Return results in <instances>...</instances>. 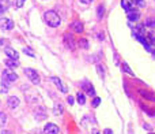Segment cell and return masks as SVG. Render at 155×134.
<instances>
[{
  "mask_svg": "<svg viewBox=\"0 0 155 134\" xmlns=\"http://www.w3.org/2000/svg\"><path fill=\"white\" fill-rule=\"evenodd\" d=\"M44 19H45L46 25L51 27H57L60 26V23H61V18H60V15L56 12V11H46L45 14H44Z\"/></svg>",
  "mask_w": 155,
  "mask_h": 134,
  "instance_id": "obj_1",
  "label": "cell"
},
{
  "mask_svg": "<svg viewBox=\"0 0 155 134\" xmlns=\"http://www.w3.org/2000/svg\"><path fill=\"white\" fill-rule=\"evenodd\" d=\"M150 134H153V133H150Z\"/></svg>",
  "mask_w": 155,
  "mask_h": 134,
  "instance_id": "obj_35",
  "label": "cell"
},
{
  "mask_svg": "<svg viewBox=\"0 0 155 134\" xmlns=\"http://www.w3.org/2000/svg\"><path fill=\"white\" fill-rule=\"evenodd\" d=\"M60 130L54 123H48L44 127V134H59Z\"/></svg>",
  "mask_w": 155,
  "mask_h": 134,
  "instance_id": "obj_5",
  "label": "cell"
},
{
  "mask_svg": "<svg viewBox=\"0 0 155 134\" xmlns=\"http://www.w3.org/2000/svg\"><path fill=\"white\" fill-rule=\"evenodd\" d=\"M2 77H3V82L4 83H12V82H15V81L18 79V75L12 71V69L4 70L3 74H2Z\"/></svg>",
  "mask_w": 155,
  "mask_h": 134,
  "instance_id": "obj_2",
  "label": "cell"
},
{
  "mask_svg": "<svg viewBox=\"0 0 155 134\" xmlns=\"http://www.w3.org/2000/svg\"><path fill=\"white\" fill-rule=\"evenodd\" d=\"M74 101H75V100H74V97H72V96H68V97H67V103H68L70 105H72V104H74Z\"/></svg>",
  "mask_w": 155,
  "mask_h": 134,
  "instance_id": "obj_28",
  "label": "cell"
},
{
  "mask_svg": "<svg viewBox=\"0 0 155 134\" xmlns=\"http://www.w3.org/2000/svg\"><path fill=\"white\" fill-rule=\"evenodd\" d=\"M2 45H3V43H2V40H0V48H2Z\"/></svg>",
  "mask_w": 155,
  "mask_h": 134,
  "instance_id": "obj_34",
  "label": "cell"
},
{
  "mask_svg": "<svg viewBox=\"0 0 155 134\" xmlns=\"http://www.w3.org/2000/svg\"><path fill=\"white\" fill-rule=\"evenodd\" d=\"M104 11H105L104 5H98V12H97V16H98V19H101L102 16H104Z\"/></svg>",
  "mask_w": 155,
  "mask_h": 134,
  "instance_id": "obj_22",
  "label": "cell"
},
{
  "mask_svg": "<svg viewBox=\"0 0 155 134\" xmlns=\"http://www.w3.org/2000/svg\"><path fill=\"white\" fill-rule=\"evenodd\" d=\"M99 103H101V99H99V97H94V100H93V107H98Z\"/></svg>",
  "mask_w": 155,
  "mask_h": 134,
  "instance_id": "obj_26",
  "label": "cell"
},
{
  "mask_svg": "<svg viewBox=\"0 0 155 134\" xmlns=\"http://www.w3.org/2000/svg\"><path fill=\"white\" fill-rule=\"evenodd\" d=\"M93 134H99L98 130H93Z\"/></svg>",
  "mask_w": 155,
  "mask_h": 134,
  "instance_id": "obj_33",
  "label": "cell"
},
{
  "mask_svg": "<svg viewBox=\"0 0 155 134\" xmlns=\"http://www.w3.org/2000/svg\"><path fill=\"white\" fill-rule=\"evenodd\" d=\"M64 43H65V45H67V48H70L71 51L72 49H75V41H74V37H72V34H64Z\"/></svg>",
  "mask_w": 155,
  "mask_h": 134,
  "instance_id": "obj_6",
  "label": "cell"
},
{
  "mask_svg": "<svg viewBox=\"0 0 155 134\" xmlns=\"http://www.w3.org/2000/svg\"><path fill=\"white\" fill-rule=\"evenodd\" d=\"M104 134H113V132L110 129H105L104 130Z\"/></svg>",
  "mask_w": 155,
  "mask_h": 134,
  "instance_id": "obj_30",
  "label": "cell"
},
{
  "mask_svg": "<svg viewBox=\"0 0 155 134\" xmlns=\"http://www.w3.org/2000/svg\"><path fill=\"white\" fill-rule=\"evenodd\" d=\"M139 16H140V14L137 12V11H129L128 12V18H129V21H137V19H139Z\"/></svg>",
  "mask_w": 155,
  "mask_h": 134,
  "instance_id": "obj_14",
  "label": "cell"
},
{
  "mask_svg": "<svg viewBox=\"0 0 155 134\" xmlns=\"http://www.w3.org/2000/svg\"><path fill=\"white\" fill-rule=\"evenodd\" d=\"M7 125V115L4 112H0V126H5Z\"/></svg>",
  "mask_w": 155,
  "mask_h": 134,
  "instance_id": "obj_19",
  "label": "cell"
},
{
  "mask_svg": "<svg viewBox=\"0 0 155 134\" xmlns=\"http://www.w3.org/2000/svg\"><path fill=\"white\" fill-rule=\"evenodd\" d=\"M25 75H26V77L29 78L33 83H34V85H38V83H40V75H38V72L35 71V70L25 69Z\"/></svg>",
  "mask_w": 155,
  "mask_h": 134,
  "instance_id": "obj_3",
  "label": "cell"
},
{
  "mask_svg": "<svg viewBox=\"0 0 155 134\" xmlns=\"http://www.w3.org/2000/svg\"><path fill=\"white\" fill-rule=\"evenodd\" d=\"M134 2H135V4H136L137 5V7H144V5H146V3H144V0H134Z\"/></svg>",
  "mask_w": 155,
  "mask_h": 134,
  "instance_id": "obj_25",
  "label": "cell"
},
{
  "mask_svg": "<svg viewBox=\"0 0 155 134\" xmlns=\"http://www.w3.org/2000/svg\"><path fill=\"white\" fill-rule=\"evenodd\" d=\"M52 81H53V83L57 86V88H59V90H60V92H63V93H67V92H68L67 86L63 85V82H61V81H60L57 77H52Z\"/></svg>",
  "mask_w": 155,
  "mask_h": 134,
  "instance_id": "obj_7",
  "label": "cell"
},
{
  "mask_svg": "<svg viewBox=\"0 0 155 134\" xmlns=\"http://www.w3.org/2000/svg\"><path fill=\"white\" fill-rule=\"evenodd\" d=\"M147 41H148V44H150V45L155 47V33H153V32L147 33Z\"/></svg>",
  "mask_w": 155,
  "mask_h": 134,
  "instance_id": "obj_17",
  "label": "cell"
},
{
  "mask_svg": "<svg viewBox=\"0 0 155 134\" xmlns=\"http://www.w3.org/2000/svg\"><path fill=\"white\" fill-rule=\"evenodd\" d=\"M10 0H0V14L5 12V11L10 8Z\"/></svg>",
  "mask_w": 155,
  "mask_h": 134,
  "instance_id": "obj_13",
  "label": "cell"
},
{
  "mask_svg": "<svg viewBox=\"0 0 155 134\" xmlns=\"http://www.w3.org/2000/svg\"><path fill=\"white\" fill-rule=\"evenodd\" d=\"M71 29H72L75 33H83V25L80 23L79 21H75L71 23Z\"/></svg>",
  "mask_w": 155,
  "mask_h": 134,
  "instance_id": "obj_12",
  "label": "cell"
},
{
  "mask_svg": "<svg viewBox=\"0 0 155 134\" xmlns=\"http://www.w3.org/2000/svg\"><path fill=\"white\" fill-rule=\"evenodd\" d=\"M2 134H12V133H11L10 130H3V132H2Z\"/></svg>",
  "mask_w": 155,
  "mask_h": 134,
  "instance_id": "obj_32",
  "label": "cell"
},
{
  "mask_svg": "<svg viewBox=\"0 0 155 134\" xmlns=\"http://www.w3.org/2000/svg\"><path fill=\"white\" fill-rule=\"evenodd\" d=\"M5 66L10 67V69H16V67H19V63H18V60L8 59V60H5Z\"/></svg>",
  "mask_w": 155,
  "mask_h": 134,
  "instance_id": "obj_15",
  "label": "cell"
},
{
  "mask_svg": "<svg viewBox=\"0 0 155 134\" xmlns=\"http://www.w3.org/2000/svg\"><path fill=\"white\" fill-rule=\"evenodd\" d=\"M80 2H82L83 4H88V3H91L93 0H80Z\"/></svg>",
  "mask_w": 155,
  "mask_h": 134,
  "instance_id": "obj_31",
  "label": "cell"
},
{
  "mask_svg": "<svg viewBox=\"0 0 155 134\" xmlns=\"http://www.w3.org/2000/svg\"><path fill=\"white\" fill-rule=\"evenodd\" d=\"M7 104H8V107H10V108H16V107L19 105V99H18L16 96H11V97H8Z\"/></svg>",
  "mask_w": 155,
  "mask_h": 134,
  "instance_id": "obj_10",
  "label": "cell"
},
{
  "mask_svg": "<svg viewBox=\"0 0 155 134\" xmlns=\"http://www.w3.org/2000/svg\"><path fill=\"white\" fill-rule=\"evenodd\" d=\"M76 101L79 103L80 105H83L86 103V97H84V94L82 93V92H79V93H78V96H76Z\"/></svg>",
  "mask_w": 155,
  "mask_h": 134,
  "instance_id": "obj_18",
  "label": "cell"
},
{
  "mask_svg": "<svg viewBox=\"0 0 155 134\" xmlns=\"http://www.w3.org/2000/svg\"><path fill=\"white\" fill-rule=\"evenodd\" d=\"M139 93H140V96H142V97H144V99H147V100H150V101L155 103V96H154L153 93L144 90V89H139Z\"/></svg>",
  "mask_w": 155,
  "mask_h": 134,
  "instance_id": "obj_9",
  "label": "cell"
},
{
  "mask_svg": "<svg viewBox=\"0 0 155 134\" xmlns=\"http://www.w3.org/2000/svg\"><path fill=\"white\" fill-rule=\"evenodd\" d=\"M97 71H98L99 77L104 78V75H105V69H104V66H102V65H97Z\"/></svg>",
  "mask_w": 155,
  "mask_h": 134,
  "instance_id": "obj_21",
  "label": "cell"
},
{
  "mask_svg": "<svg viewBox=\"0 0 155 134\" xmlns=\"http://www.w3.org/2000/svg\"><path fill=\"white\" fill-rule=\"evenodd\" d=\"M23 52H25V54H27L29 56L34 58V52H33V49H30V48H23Z\"/></svg>",
  "mask_w": 155,
  "mask_h": 134,
  "instance_id": "obj_24",
  "label": "cell"
},
{
  "mask_svg": "<svg viewBox=\"0 0 155 134\" xmlns=\"http://www.w3.org/2000/svg\"><path fill=\"white\" fill-rule=\"evenodd\" d=\"M79 47L83 49H87L88 48V41L86 40V38H80L79 40Z\"/></svg>",
  "mask_w": 155,
  "mask_h": 134,
  "instance_id": "obj_20",
  "label": "cell"
},
{
  "mask_svg": "<svg viewBox=\"0 0 155 134\" xmlns=\"http://www.w3.org/2000/svg\"><path fill=\"white\" fill-rule=\"evenodd\" d=\"M63 112H64L63 105L60 104V103H57V104L54 105V115H63Z\"/></svg>",
  "mask_w": 155,
  "mask_h": 134,
  "instance_id": "obj_16",
  "label": "cell"
},
{
  "mask_svg": "<svg viewBox=\"0 0 155 134\" xmlns=\"http://www.w3.org/2000/svg\"><path fill=\"white\" fill-rule=\"evenodd\" d=\"M4 52H5V55H7V56L10 58V59L18 60L19 55H18V52H16L15 49H12V48H10V47H7V48H4Z\"/></svg>",
  "mask_w": 155,
  "mask_h": 134,
  "instance_id": "obj_8",
  "label": "cell"
},
{
  "mask_svg": "<svg viewBox=\"0 0 155 134\" xmlns=\"http://www.w3.org/2000/svg\"><path fill=\"white\" fill-rule=\"evenodd\" d=\"M0 27H2L3 30L14 29V21L10 18H0Z\"/></svg>",
  "mask_w": 155,
  "mask_h": 134,
  "instance_id": "obj_4",
  "label": "cell"
},
{
  "mask_svg": "<svg viewBox=\"0 0 155 134\" xmlns=\"http://www.w3.org/2000/svg\"><path fill=\"white\" fill-rule=\"evenodd\" d=\"M146 25H147V26H155V21H151L150 19V21H147V23Z\"/></svg>",
  "mask_w": 155,
  "mask_h": 134,
  "instance_id": "obj_29",
  "label": "cell"
},
{
  "mask_svg": "<svg viewBox=\"0 0 155 134\" xmlns=\"http://www.w3.org/2000/svg\"><path fill=\"white\" fill-rule=\"evenodd\" d=\"M123 70H124V71H125V72H128V74H131V75H135V72L132 71L131 69H129V66L127 65V63H124V65H123Z\"/></svg>",
  "mask_w": 155,
  "mask_h": 134,
  "instance_id": "obj_23",
  "label": "cell"
},
{
  "mask_svg": "<svg viewBox=\"0 0 155 134\" xmlns=\"http://www.w3.org/2000/svg\"><path fill=\"white\" fill-rule=\"evenodd\" d=\"M121 5H123V8L127 11V14H128L129 11L134 10V2H131V0H123V2H121Z\"/></svg>",
  "mask_w": 155,
  "mask_h": 134,
  "instance_id": "obj_11",
  "label": "cell"
},
{
  "mask_svg": "<svg viewBox=\"0 0 155 134\" xmlns=\"http://www.w3.org/2000/svg\"><path fill=\"white\" fill-rule=\"evenodd\" d=\"M23 3H25V0H15V7L21 8L22 5H23Z\"/></svg>",
  "mask_w": 155,
  "mask_h": 134,
  "instance_id": "obj_27",
  "label": "cell"
}]
</instances>
